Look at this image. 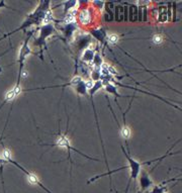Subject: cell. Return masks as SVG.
Wrapping results in <instances>:
<instances>
[{
  "label": "cell",
  "instance_id": "obj_10",
  "mask_svg": "<svg viewBox=\"0 0 182 193\" xmlns=\"http://www.w3.org/2000/svg\"><path fill=\"white\" fill-rule=\"evenodd\" d=\"M150 180H149L147 177H143V178L141 179V184L143 185V188H147V187H149L150 186Z\"/></svg>",
  "mask_w": 182,
  "mask_h": 193
},
{
  "label": "cell",
  "instance_id": "obj_6",
  "mask_svg": "<svg viewBox=\"0 0 182 193\" xmlns=\"http://www.w3.org/2000/svg\"><path fill=\"white\" fill-rule=\"evenodd\" d=\"M120 133H122V135L124 138L126 140H128L129 138L131 137V129L128 128V126H122V131H120Z\"/></svg>",
  "mask_w": 182,
  "mask_h": 193
},
{
  "label": "cell",
  "instance_id": "obj_8",
  "mask_svg": "<svg viewBox=\"0 0 182 193\" xmlns=\"http://www.w3.org/2000/svg\"><path fill=\"white\" fill-rule=\"evenodd\" d=\"M3 158L5 161H8V160L11 159V152L8 149H3Z\"/></svg>",
  "mask_w": 182,
  "mask_h": 193
},
{
  "label": "cell",
  "instance_id": "obj_4",
  "mask_svg": "<svg viewBox=\"0 0 182 193\" xmlns=\"http://www.w3.org/2000/svg\"><path fill=\"white\" fill-rule=\"evenodd\" d=\"M56 145H57V146H59V147H61V148H67L68 150H70V149H72V150L76 151L74 148H72V147H71V145H70L69 140H68L66 137H64V135H62V137H60L58 140H57Z\"/></svg>",
  "mask_w": 182,
  "mask_h": 193
},
{
  "label": "cell",
  "instance_id": "obj_3",
  "mask_svg": "<svg viewBox=\"0 0 182 193\" xmlns=\"http://www.w3.org/2000/svg\"><path fill=\"white\" fill-rule=\"evenodd\" d=\"M21 89H20V86L19 85H16L14 88H12L11 90H9L6 93L5 95V99H4V102H7V101H11V100L14 99L19 93H20Z\"/></svg>",
  "mask_w": 182,
  "mask_h": 193
},
{
  "label": "cell",
  "instance_id": "obj_9",
  "mask_svg": "<svg viewBox=\"0 0 182 193\" xmlns=\"http://www.w3.org/2000/svg\"><path fill=\"white\" fill-rule=\"evenodd\" d=\"M162 41H163V38H162L160 34H156V36H153V43H154L155 45H160Z\"/></svg>",
  "mask_w": 182,
  "mask_h": 193
},
{
  "label": "cell",
  "instance_id": "obj_13",
  "mask_svg": "<svg viewBox=\"0 0 182 193\" xmlns=\"http://www.w3.org/2000/svg\"><path fill=\"white\" fill-rule=\"evenodd\" d=\"M6 163H7V161H5L4 159H1V158H0V165H2V164H6Z\"/></svg>",
  "mask_w": 182,
  "mask_h": 193
},
{
  "label": "cell",
  "instance_id": "obj_1",
  "mask_svg": "<svg viewBox=\"0 0 182 193\" xmlns=\"http://www.w3.org/2000/svg\"><path fill=\"white\" fill-rule=\"evenodd\" d=\"M126 156L129 160V166H130V168H131V181L136 180L138 177V174H139V172H140V169H141V164H140L139 162L135 161V160L131 159L128 155H126ZM131 181L129 182V185H130ZM129 185H128V189H129ZM128 189H126V191H128Z\"/></svg>",
  "mask_w": 182,
  "mask_h": 193
},
{
  "label": "cell",
  "instance_id": "obj_7",
  "mask_svg": "<svg viewBox=\"0 0 182 193\" xmlns=\"http://www.w3.org/2000/svg\"><path fill=\"white\" fill-rule=\"evenodd\" d=\"M108 41L111 45H117L118 41V36L117 34H110V36H108Z\"/></svg>",
  "mask_w": 182,
  "mask_h": 193
},
{
  "label": "cell",
  "instance_id": "obj_2",
  "mask_svg": "<svg viewBox=\"0 0 182 193\" xmlns=\"http://www.w3.org/2000/svg\"><path fill=\"white\" fill-rule=\"evenodd\" d=\"M91 20V14L88 9H83L82 11L79 13V21L81 25H88Z\"/></svg>",
  "mask_w": 182,
  "mask_h": 193
},
{
  "label": "cell",
  "instance_id": "obj_15",
  "mask_svg": "<svg viewBox=\"0 0 182 193\" xmlns=\"http://www.w3.org/2000/svg\"><path fill=\"white\" fill-rule=\"evenodd\" d=\"M163 193H165V192H163Z\"/></svg>",
  "mask_w": 182,
  "mask_h": 193
},
{
  "label": "cell",
  "instance_id": "obj_5",
  "mask_svg": "<svg viewBox=\"0 0 182 193\" xmlns=\"http://www.w3.org/2000/svg\"><path fill=\"white\" fill-rule=\"evenodd\" d=\"M76 15H77V9H73V10H70L69 13L65 16V23L67 25H70V23H74L76 20Z\"/></svg>",
  "mask_w": 182,
  "mask_h": 193
},
{
  "label": "cell",
  "instance_id": "obj_11",
  "mask_svg": "<svg viewBox=\"0 0 182 193\" xmlns=\"http://www.w3.org/2000/svg\"><path fill=\"white\" fill-rule=\"evenodd\" d=\"M52 19H53L52 13H51V11H49V12H47V14L45 15V18H44L43 22L44 23H49L50 21H52Z\"/></svg>",
  "mask_w": 182,
  "mask_h": 193
},
{
  "label": "cell",
  "instance_id": "obj_12",
  "mask_svg": "<svg viewBox=\"0 0 182 193\" xmlns=\"http://www.w3.org/2000/svg\"><path fill=\"white\" fill-rule=\"evenodd\" d=\"M84 85H85V89H87V90H91L94 86V82L92 80H89V81L84 82Z\"/></svg>",
  "mask_w": 182,
  "mask_h": 193
},
{
  "label": "cell",
  "instance_id": "obj_14",
  "mask_svg": "<svg viewBox=\"0 0 182 193\" xmlns=\"http://www.w3.org/2000/svg\"><path fill=\"white\" fill-rule=\"evenodd\" d=\"M1 7H5V2L4 1H0V8Z\"/></svg>",
  "mask_w": 182,
  "mask_h": 193
}]
</instances>
